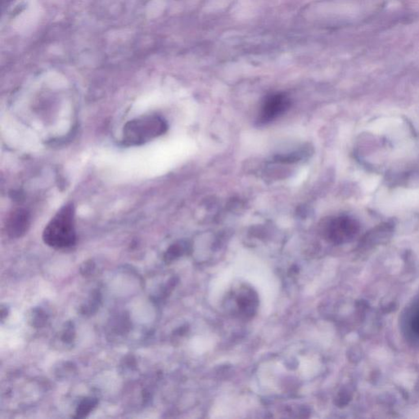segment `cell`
<instances>
[{
	"label": "cell",
	"mask_w": 419,
	"mask_h": 419,
	"mask_svg": "<svg viewBox=\"0 0 419 419\" xmlns=\"http://www.w3.org/2000/svg\"><path fill=\"white\" fill-rule=\"evenodd\" d=\"M43 240L45 244L55 249L72 248L76 244L73 203L65 204L56 213L43 230Z\"/></svg>",
	"instance_id": "6da1fadb"
},
{
	"label": "cell",
	"mask_w": 419,
	"mask_h": 419,
	"mask_svg": "<svg viewBox=\"0 0 419 419\" xmlns=\"http://www.w3.org/2000/svg\"><path fill=\"white\" fill-rule=\"evenodd\" d=\"M168 124L158 115H146L131 120L123 129V143L126 146H140L166 134Z\"/></svg>",
	"instance_id": "7a4b0ae2"
},
{
	"label": "cell",
	"mask_w": 419,
	"mask_h": 419,
	"mask_svg": "<svg viewBox=\"0 0 419 419\" xmlns=\"http://www.w3.org/2000/svg\"><path fill=\"white\" fill-rule=\"evenodd\" d=\"M291 106L289 97L284 94H274L266 98L259 113V123L268 124L284 114Z\"/></svg>",
	"instance_id": "3957f363"
},
{
	"label": "cell",
	"mask_w": 419,
	"mask_h": 419,
	"mask_svg": "<svg viewBox=\"0 0 419 419\" xmlns=\"http://www.w3.org/2000/svg\"><path fill=\"white\" fill-rule=\"evenodd\" d=\"M236 305L240 315L245 317H252L257 310V295L251 289H244L240 291L235 299Z\"/></svg>",
	"instance_id": "277c9868"
},
{
	"label": "cell",
	"mask_w": 419,
	"mask_h": 419,
	"mask_svg": "<svg viewBox=\"0 0 419 419\" xmlns=\"http://www.w3.org/2000/svg\"><path fill=\"white\" fill-rule=\"evenodd\" d=\"M30 226V216L23 210H18L12 214L8 222V233L12 237H20L27 233Z\"/></svg>",
	"instance_id": "5b68a950"
},
{
	"label": "cell",
	"mask_w": 419,
	"mask_h": 419,
	"mask_svg": "<svg viewBox=\"0 0 419 419\" xmlns=\"http://www.w3.org/2000/svg\"><path fill=\"white\" fill-rule=\"evenodd\" d=\"M350 226L351 225L349 219L346 218H338L327 224L326 231L330 239L339 241L350 231Z\"/></svg>",
	"instance_id": "8992f818"
},
{
	"label": "cell",
	"mask_w": 419,
	"mask_h": 419,
	"mask_svg": "<svg viewBox=\"0 0 419 419\" xmlns=\"http://www.w3.org/2000/svg\"><path fill=\"white\" fill-rule=\"evenodd\" d=\"M102 302V295L98 291H94L88 301L80 307V313L84 315H91L95 313Z\"/></svg>",
	"instance_id": "52a82bcc"
},
{
	"label": "cell",
	"mask_w": 419,
	"mask_h": 419,
	"mask_svg": "<svg viewBox=\"0 0 419 419\" xmlns=\"http://www.w3.org/2000/svg\"><path fill=\"white\" fill-rule=\"evenodd\" d=\"M98 401L97 398L94 397H88L83 401H80V403L78 405L76 410V415L74 416L75 418H84L93 411L97 405Z\"/></svg>",
	"instance_id": "ba28073f"
},
{
	"label": "cell",
	"mask_w": 419,
	"mask_h": 419,
	"mask_svg": "<svg viewBox=\"0 0 419 419\" xmlns=\"http://www.w3.org/2000/svg\"><path fill=\"white\" fill-rule=\"evenodd\" d=\"M48 321V315L40 307L31 310L29 315V323L32 327L39 328L45 326Z\"/></svg>",
	"instance_id": "9c48e42d"
},
{
	"label": "cell",
	"mask_w": 419,
	"mask_h": 419,
	"mask_svg": "<svg viewBox=\"0 0 419 419\" xmlns=\"http://www.w3.org/2000/svg\"><path fill=\"white\" fill-rule=\"evenodd\" d=\"M186 249L185 244H180V242L173 244V245L170 246V248H168L166 253L164 255V260L166 263H170V262L178 259L179 257L184 255Z\"/></svg>",
	"instance_id": "30bf717a"
},
{
	"label": "cell",
	"mask_w": 419,
	"mask_h": 419,
	"mask_svg": "<svg viewBox=\"0 0 419 419\" xmlns=\"http://www.w3.org/2000/svg\"><path fill=\"white\" fill-rule=\"evenodd\" d=\"M75 338H76V330H75L73 322H67L62 333H61V341L65 344H72Z\"/></svg>",
	"instance_id": "8fae6325"
},
{
	"label": "cell",
	"mask_w": 419,
	"mask_h": 419,
	"mask_svg": "<svg viewBox=\"0 0 419 419\" xmlns=\"http://www.w3.org/2000/svg\"><path fill=\"white\" fill-rule=\"evenodd\" d=\"M96 266L93 260H87L81 264L80 268V274L84 277L91 276L94 274Z\"/></svg>",
	"instance_id": "7c38bea8"
},
{
	"label": "cell",
	"mask_w": 419,
	"mask_h": 419,
	"mask_svg": "<svg viewBox=\"0 0 419 419\" xmlns=\"http://www.w3.org/2000/svg\"><path fill=\"white\" fill-rule=\"evenodd\" d=\"M7 315H8V309L2 307V309H1V320L2 321H4V319H5V317H7Z\"/></svg>",
	"instance_id": "4fadbf2b"
}]
</instances>
